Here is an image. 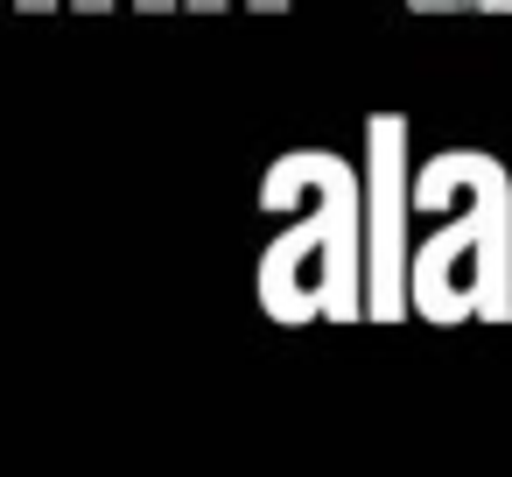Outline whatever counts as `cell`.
Listing matches in <instances>:
<instances>
[{
  "mask_svg": "<svg viewBox=\"0 0 512 477\" xmlns=\"http://www.w3.org/2000/svg\"><path fill=\"white\" fill-rule=\"evenodd\" d=\"M260 253V309L274 323H372L365 309V169L330 148L274 155L260 176V211H295Z\"/></svg>",
  "mask_w": 512,
  "mask_h": 477,
  "instance_id": "cell-1",
  "label": "cell"
},
{
  "mask_svg": "<svg viewBox=\"0 0 512 477\" xmlns=\"http://www.w3.org/2000/svg\"><path fill=\"white\" fill-rule=\"evenodd\" d=\"M456 190L470 197L456 225L414 246V316L428 323H512V169L484 148H449L421 162L414 204L449 211Z\"/></svg>",
  "mask_w": 512,
  "mask_h": 477,
  "instance_id": "cell-2",
  "label": "cell"
},
{
  "mask_svg": "<svg viewBox=\"0 0 512 477\" xmlns=\"http://www.w3.org/2000/svg\"><path fill=\"white\" fill-rule=\"evenodd\" d=\"M365 309L372 323L414 316V169L407 113L365 120Z\"/></svg>",
  "mask_w": 512,
  "mask_h": 477,
  "instance_id": "cell-3",
  "label": "cell"
},
{
  "mask_svg": "<svg viewBox=\"0 0 512 477\" xmlns=\"http://www.w3.org/2000/svg\"><path fill=\"white\" fill-rule=\"evenodd\" d=\"M414 15H463V8H477V0H407Z\"/></svg>",
  "mask_w": 512,
  "mask_h": 477,
  "instance_id": "cell-4",
  "label": "cell"
},
{
  "mask_svg": "<svg viewBox=\"0 0 512 477\" xmlns=\"http://www.w3.org/2000/svg\"><path fill=\"white\" fill-rule=\"evenodd\" d=\"M57 8H71V0H15V15H57Z\"/></svg>",
  "mask_w": 512,
  "mask_h": 477,
  "instance_id": "cell-5",
  "label": "cell"
},
{
  "mask_svg": "<svg viewBox=\"0 0 512 477\" xmlns=\"http://www.w3.org/2000/svg\"><path fill=\"white\" fill-rule=\"evenodd\" d=\"M232 0H183V15H225Z\"/></svg>",
  "mask_w": 512,
  "mask_h": 477,
  "instance_id": "cell-6",
  "label": "cell"
},
{
  "mask_svg": "<svg viewBox=\"0 0 512 477\" xmlns=\"http://www.w3.org/2000/svg\"><path fill=\"white\" fill-rule=\"evenodd\" d=\"M295 0H246V15H288Z\"/></svg>",
  "mask_w": 512,
  "mask_h": 477,
  "instance_id": "cell-7",
  "label": "cell"
},
{
  "mask_svg": "<svg viewBox=\"0 0 512 477\" xmlns=\"http://www.w3.org/2000/svg\"><path fill=\"white\" fill-rule=\"evenodd\" d=\"M183 0H134V15H176Z\"/></svg>",
  "mask_w": 512,
  "mask_h": 477,
  "instance_id": "cell-8",
  "label": "cell"
},
{
  "mask_svg": "<svg viewBox=\"0 0 512 477\" xmlns=\"http://www.w3.org/2000/svg\"><path fill=\"white\" fill-rule=\"evenodd\" d=\"M71 15H113V0H71Z\"/></svg>",
  "mask_w": 512,
  "mask_h": 477,
  "instance_id": "cell-9",
  "label": "cell"
},
{
  "mask_svg": "<svg viewBox=\"0 0 512 477\" xmlns=\"http://www.w3.org/2000/svg\"><path fill=\"white\" fill-rule=\"evenodd\" d=\"M477 8H484V15H512V0H477Z\"/></svg>",
  "mask_w": 512,
  "mask_h": 477,
  "instance_id": "cell-10",
  "label": "cell"
}]
</instances>
